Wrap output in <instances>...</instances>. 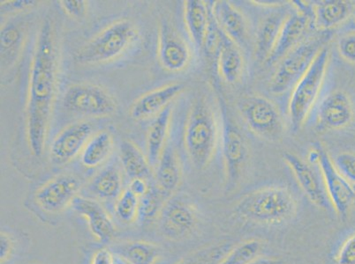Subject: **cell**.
<instances>
[{"instance_id": "1", "label": "cell", "mask_w": 355, "mask_h": 264, "mask_svg": "<svg viewBox=\"0 0 355 264\" xmlns=\"http://www.w3.org/2000/svg\"><path fill=\"white\" fill-rule=\"evenodd\" d=\"M58 44L56 32L51 19L42 23L28 84L26 132L31 153L40 157L44 153L51 112L57 93Z\"/></svg>"}, {"instance_id": "2", "label": "cell", "mask_w": 355, "mask_h": 264, "mask_svg": "<svg viewBox=\"0 0 355 264\" xmlns=\"http://www.w3.org/2000/svg\"><path fill=\"white\" fill-rule=\"evenodd\" d=\"M298 211L295 195L283 186H268L248 193L235 205L242 220L261 225H280L291 221Z\"/></svg>"}, {"instance_id": "3", "label": "cell", "mask_w": 355, "mask_h": 264, "mask_svg": "<svg viewBox=\"0 0 355 264\" xmlns=\"http://www.w3.org/2000/svg\"><path fill=\"white\" fill-rule=\"evenodd\" d=\"M217 115L205 96L196 98L187 120L184 144L193 166L202 170L211 163L218 140Z\"/></svg>"}, {"instance_id": "4", "label": "cell", "mask_w": 355, "mask_h": 264, "mask_svg": "<svg viewBox=\"0 0 355 264\" xmlns=\"http://www.w3.org/2000/svg\"><path fill=\"white\" fill-rule=\"evenodd\" d=\"M331 39V30L311 34L295 49L279 61L275 73L270 80V92L280 95L295 88L299 80L311 66L318 53L327 46Z\"/></svg>"}, {"instance_id": "5", "label": "cell", "mask_w": 355, "mask_h": 264, "mask_svg": "<svg viewBox=\"0 0 355 264\" xmlns=\"http://www.w3.org/2000/svg\"><path fill=\"white\" fill-rule=\"evenodd\" d=\"M137 37L138 30L133 22L115 21L77 50L76 62L80 64L110 62L121 56Z\"/></svg>"}, {"instance_id": "6", "label": "cell", "mask_w": 355, "mask_h": 264, "mask_svg": "<svg viewBox=\"0 0 355 264\" xmlns=\"http://www.w3.org/2000/svg\"><path fill=\"white\" fill-rule=\"evenodd\" d=\"M330 56V48L327 45L318 53L311 66L293 88L289 102V115L295 132L301 130L318 101L324 85Z\"/></svg>"}, {"instance_id": "7", "label": "cell", "mask_w": 355, "mask_h": 264, "mask_svg": "<svg viewBox=\"0 0 355 264\" xmlns=\"http://www.w3.org/2000/svg\"><path fill=\"white\" fill-rule=\"evenodd\" d=\"M222 122V151L225 172V189L234 191L241 182L248 162V149L243 135L228 111L222 93L217 89Z\"/></svg>"}, {"instance_id": "8", "label": "cell", "mask_w": 355, "mask_h": 264, "mask_svg": "<svg viewBox=\"0 0 355 264\" xmlns=\"http://www.w3.org/2000/svg\"><path fill=\"white\" fill-rule=\"evenodd\" d=\"M239 111L256 136L272 142L283 138L285 125L282 115L269 99L259 95L245 96L239 102Z\"/></svg>"}, {"instance_id": "9", "label": "cell", "mask_w": 355, "mask_h": 264, "mask_svg": "<svg viewBox=\"0 0 355 264\" xmlns=\"http://www.w3.org/2000/svg\"><path fill=\"white\" fill-rule=\"evenodd\" d=\"M200 218L198 206L191 198L183 194H174L164 202L158 216V227L167 239L183 240L196 230Z\"/></svg>"}, {"instance_id": "10", "label": "cell", "mask_w": 355, "mask_h": 264, "mask_svg": "<svg viewBox=\"0 0 355 264\" xmlns=\"http://www.w3.org/2000/svg\"><path fill=\"white\" fill-rule=\"evenodd\" d=\"M309 160L320 167L329 200L338 215L347 216L355 202V191L351 183L341 175L327 151L320 143H315L309 152Z\"/></svg>"}, {"instance_id": "11", "label": "cell", "mask_w": 355, "mask_h": 264, "mask_svg": "<svg viewBox=\"0 0 355 264\" xmlns=\"http://www.w3.org/2000/svg\"><path fill=\"white\" fill-rule=\"evenodd\" d=\"M63 105L70 112L90 117H110L118 108V102L111 93L89 83L69 86L64 93Z\"/></svg>"}, {"instance_id": "12", "label": "cell", "mask_w": 355, "mask_h": 264, "mask_svg": "<svg viewBox=\"0 0 355 264\" xmlns=\"http://www.w3.org/2000/svg\"><path fill=\"white\" fill-rule=\"evenodd\" d=\"M313 21V9L298 4L296 11L287 16L275 47L266 60L267 66H273L309 37Z\"/></svg>"}, {"instance_id": "13", "label": "cell", "mask_w": 355, "mask_h": 264, "mask_svg": "<svg viewBox=\"0 0 355 264\" xmlns=\"http://www.w3.org/2000/svg\"><path fill=\"white\" fill-rule=\"evenodd\" d=\"M82 183L76 176L62 173L44 183L35 193V201L45 212L58 214L72 205Z\"/></svg>"}, {"instance_id": "14", "label": "cell", "mask_w": 355, "mask_h": 264, "mask_svg": "<svg viewBox=\"0 0 355 264\" xmlns=\"http://www.w3.org/2000/svg\"><path fill=\"white\" fill-rule=\"evenodd\" d=\"M92 133V125L85 121L74 122L64 128L51 144V162L56 166H63L72 162L74 158L82 153Z\"/></svg>"}, {"instance_id": "15", "label": "cell", "mask_w": 355, "mask_h": 264, "mask_svg": "<svg viewBox=\"0 0 355 264\" xmlns=\"http://www.w3.org/2000/svg\"><path fill=\"white\" fill-rule=\"evenodd\" d=\"M157 56L163 68L173 73L185 69L191 59L188 44L166 20L159 25Z\"/></svg>"}, {"instance_id": "16", "label": "cell", "mask_w": 355, "mask_h": 264, "mask_svg": "<svg viewBox=\"0 0 355 264\" xmlns=\"http://www.w3.org/2000/svg\"><path fill=\"white\" fill-rule=\"evenodd\" d=\"M353 118V103L347 93L340 90L329 93L319 105L318 126L320 130H340L348 126Z\"/></svg>"}, {"instance_id": "17", "label": "cell", "mask_w": 355, "mask_h": 264, "mask_svg": "<svg viewBox=\"0 0 355 264\" xmlns=\"http://www.w3.org/2000/svg\"><path fill=\"white\" fill-rule=\"evenodd\" d=\"M283 160L291 169L297 182L309 200L321 210H327L330 200L318 173L312 167L302 158L292 153H284Z\"/></svg>"}, {"instance_id": "18", "label": "cell", "mask_w": 355, "mask_h": 264, "mask_svg": "<svg viewBox=\"0 0 355 264\" xmlns=\"http://www.w3.org/2000/svg\"><path fill=\"white\" fill-rule=\"evenodd\" d=\"M71 207L85 218L93 236L100 243H108L114 239L116 227L114 221L98 201L78 196Z\"/></svg>"}, {"instance_id": "19", "label": "cell", "mask_w": 355, "mask_h": 264, "mask_svg": "<svg viewBox=\"0 0 355 264\" xmlns=\"http://www.w3.org/2000/svg\"><path fill=\"white\" fill-rule=\"evenodd\" d=\"M213 17L219 28L241 49H246L250 32L246 19L230 2L218 0L211 6Z\"/></svg>"}, {"instance_id": "20", "label": "cell", "mask_w": 355, "mask_h": 264, "mask_svg": "<svg viewBox=\"0 0 355 264\" xmlns=\"http://www.w3.org/2000/svg\"><path fill=\"white\" fill-rule=\"evenodd\" d=\"M184 88L185 86L183 84L173 83L144 93L132 105L130 117L140 121L157 115L167 106L172 104Z\"/></svg>"}, {"instance_id": "21", "label": "cell", "mask_w": 355, "mask_h": 264, "mask_svg": "<svg viewBox=\"0 0 355 264\" xmlns=\"http://www.w3.org/2000/svg\"><path fill=\"white\" fill-rule=\"evenodd\" d=\"M290 12L279 9L261 21L257 34L254 54L258 62H266L279 38L280 31Z\"/></svg>"}, {"instance_id": "22", "label": "cell", "mask_w": 355, "mask_h": 264, "mask_svg": "<svg viewBox=\"0 0 355 264\" xmlns=\"http://www.w3.org/2000/svg\"><path fill=\"white\" fill-rule=\"evenodd\" d=\"M157 188L168 196L175 194L182 179L180 157L172 147H166L155 167Z\"/></svg>"}, {"instance_id": "23", "label": "cell", "mask_w": 355, "mask_h": 264, "mask_svg": "<svg viewBox=\"0 0 355 264\" xmlns=\"http://www.w3.org/2000/svg\"><path fill=\"white\" fill-rule=\"evenodd\" d=\"M173 106H167L156 115L147 134V158L151 167H156L166 149L172 118Z\"/></svg>"}, {"instance_id": "24", "label": "cell", "mask_w": 355, "mask_h": 264, "mask_svg": "<svg viewBox=\"0 0 355 264\" xmlns=\"http://www.w3.org/2000/svg\"><path fill=\"white\" fill-rule=\"evenodd\" d=\"M216 64L222 79L230 85L236 83L243 73L244 59L241 49L225 34Z\"/></svg>"}, {"instance_id": "25", "label": "cell", "mask_w": 355, "mask_h": 264, "mask_svg": "<svg viewBox=\"0 0 355 264\" xmlns=\"http://www.w3.org/2000/svg\"><path fill=\"white\" fill-rule=\"evenodd\" d=\"M184 19L189 37L196 49L202 50L209 21V6L202 0H188L184 2Z\"/></svg>"}, {"instance_id": "26", "label": "cell", "mask_w": 355, "mask_h": 264, "mask_svg": "<svg viewBox=\"0 0 355 264\" xmlns=\"http://www.w3.org/2000/svg\"><path fill=\"white\" fill-rule=\"evenodd\" d=\"M312 9L316 30L328 31L349 17L352 5L344 0H325L316 3Z\"/></svg>"}, {"instance_id": "27", "label": "cell", "mask_w": 355, "mask_h": 264, "mask_svg": "<svg viewBox=\"0 0 355 264\" xmlns=\"http://www.w3.org/2000/svg\"><path fill=\"white\" fill-rule=\"evenodd\" d=\"M123 187L121 171L114 166L102 169L93 177L89 185V191L101 200L110 201L121 196Z\"/></svg>"}, {"instance_id": "28", "label": "cell", "mask_w": 355, "mask_h": 264, "mask_svg": "<svg viewBox=\"0 0 355 264\" xmlns=\"http://www.w3.org/2000/svg\"><path fill=\"white\" fill-rule=\"evenodd\" d=\"M114 144V137L109 131L96 132L84 147L80 162L89 169L101 165L111 155Z\"/></svg>"}, {"instance_id": "29", "label": "cell", "mask_w": 355, "mask_h": 264, "mask_svg": "<svg viewBox=\"0 0 355 264\" xmlns=\"http://www.w3.org/2000/svg\"><path fill=\"white\" fill-rule=\"evenodd\" d=\"M112 252L119 254L130 264H156L161 250L150 241H135L118 244Z\"/></svg>"}, {"instance_id": "30", "label": "cell", "mask_w": 355, "mask_h": 264, "mask_svg": "<svg viewBox=\"0 0 355 264\" xmlns=\"http://www.w3.org/2000/svg\"><path fill=\"white\" fill-rule=\"evenodd\" d=\"M121 160L125 172L130 179L145 178L150 176L151 167L148 158L133 141L124 140L121 146Z\"/></svg>"}, {"instance_id": "31", "label": "cell", "mask_w": 355, "mask_h": 264, "mask_svg": "<svg viewBox=\"0 0 355 264\" xmlns=\"http://www.w3.org/2000/svg\"><path fill=\"white\" fill-rule=\"evenodd\" d=\"M25 39V28L20 22H8L3 25L0 34L1 66L15 63L21 53Z\"/></svg>"}, {"instance_id": "32", "label": "cell", "mask_w": 355, "mask_h": 264, "mask_svg": "<svg viewBox=\"0 0 355 264\" xmlns=\"http://www.w3.org/2000/svg\"><path fill=\"white\" fill-rule=\"evenodd\" d=\"M170 196L164 194L159 189L150 188L147 194L139 200L138 220L141 224H150L157 220L164 202Z\"/></svg>"}, {"instance_id": "33", "label": "cell", "mask_w": 355, "mask_h": 264, "mask_svg": "<svg viewBox=\"0 0 355 264\" xmlns=\"http://www.w3.org/2000/svg\"><path fill=\"white\" fill-rule=\"evenodd\" d=\"M263 241L250 239L232 247L218 264H248L261 256Z\"/></svg>"}, {"instance_id": "34", "label": "cell", "mask_w": 355, "mask_h": 264, "mask_svg": "<svg viewBox=\"0 0 355 264\" xmlns=\"http://www.w3.org/2000/svg\"><path fill=\"white\" fill-rule=\"evenodd\" d=\"M232 247L228 243L209 245L193 251L175 264H218Z\"/></svg>"}, {"instance_id": "35", "label": "cell", "mask_w": 355, "mask_h": 264, "mask_svg": "<svg viewBox=\"0 0 355 264\" xmlns=\"http://www.w3.org/2000/svg\"><path fill=\"white\" fill-rule=\"evenodd\" d=\"M139 200L128 189L122 191L115 201L114 212L116 217L125 224H132L138 220Z\"/></svg>"}, {"instance_id": "36", "label": "cell", "mask_w": 355, "mask_h": 264, "mask_svg": "<svg viewBox=\"0 0 355 264\" xmlns=\"http://www.w3.org/2000/svg\"><path fill=\"white\" fill-rule=\"evenodd\" d=\"M223 33L220 28H219L217 22H216L214 17H213L211 8H209V21L207 32L203 41L202 50L205 56L212 62L216 64L217 61L219 50H220Z\"/></svg>"}, {"instance_id": "37", "label": "cell", "mask_w": 355, "mask_h": 264, "mask_svg": "<svg viewBox=\"0 0 355 264\" xmlns=\"http://www.w3.org/2000/svg\"><path fill=\"white\" fill-rule=\"evenodd\" d=\"M334 160L336 169L352 185H355V153L343 152L338 153Z\"/></svg>"}, {"instance_id": "38", "label": "cell", "mask_w": 355, "mask_h": 264, "mask_svg": "<svg viewBox=\"0 0 355 264\" xmlns=\"http://www.w3.org/2000/svg\"><path fill=\"white\" fill-rule=\"evenodd\" d=\"M337 264H355V233L343 241L335 256Z\"/></svg>"}, {"instance_id": "39", "label": "cell", "mask_w": 355, "mask_h": 264, "mask_svg": "<svg viewBox=\"0 0 355 264\" xmlns=\"http://www.w3.org/2000/svg\"><path fill=\"white\" fill-rule=\"evenodd\" d=\"M15 241L8 232L1 230L0 234V263L6 264L10 261L15 253Z\"/></svg>"}, {"instance_id": "40", "label": "cell", "mask_w": 355, "mask_h": 264, "mask_svg": "<svg viewBox=\"0 0 355 264\" xmlns=\"http://www.w3.org/2000/svg\"><path fill=\"white\" fill-rule=\"evenodd\" d=\"M338 50L347 62L355 64V32L343 35L338 41Z\"/></svg>"}, {"instance_id": "41", "label": "cell", "mask_w": 355, "mask_h": 264, "mask_svg": "<svg viewBox=\"0 0 355 264\" xmlns=\"http://www.w3.org/2000/svg\"><path fill=\"white\" fill-rule=\"evenodd\" d=\"M60 3L64 12L72 18L80 19L86 15L88 3L84 0H62Z\"/></svg>"}, {"instance_id": "42", "label": "cell", "mask_w": 355, "mask_h": 264, "mask_svg": "<svg viewBox=\"0 0 355 264\" xmlns=\"http://www.w3.org/2000/svg\"><path fill=\"white\" fill-rule=\"evenodd\" d=\"M38 4L34 0H17V1H3L1 2V14H14L30 10Z\"/></svg>"}, {"instance_id": "43", "label": "cell", "mask_w": 355, "mask_h": 264, "mask_svg": "<svg viewBox=\"0 0 355 264\" xmlns=\"http://www.w3.org/2000/svg\"><path fill=\"white\" fill-rule=\"evenodd\" d=\"M114 253L112 250L102 247L93 254L90 264H114Z\"/></svg>"}, {"instance_id": "44", "label": "cell", "mask_w": 355, "mask_h": 264, "mask_svg": "<svg viewBox=\"0 0 355 264\" xmlns=\"http://www.w3.org/2000/svg\"><path fill=\"white\" fill-rule=\"evenodd\" d=\"M128 189L140 198L141 196L147 194L148 191H150V187L148 186L146 179L134 178L131 179Z\"/></svg>"}, {"instance_id": "45", "label": "cell", "mask_w": 355, "mask_h": 264, "mask_svg": "<svg viewBox=\"0 0 355 264\" xmlns=\"http://www.w3.org/2000/svg\"><path fill=\"white\" fill-rule=\"evenodd\" d=\"M248 264H286V263L279 257L261 256Z\"/></svg>"}, {"instance_id": "46", "label": "cell", "mask_w": 355, "mask_h": 264, "mask_svg": "<svg viewBox=\"0 0 355 264\" xmlns=\"http://www.w3.org/2000/svg\"><path fill=\"white\" fill-rule=\"evenodd\" d=\"M114 264H130V263H129L127 260L124 259L123 257L119 256V254L114 253Z\"/></svg>"}]
</instances>
